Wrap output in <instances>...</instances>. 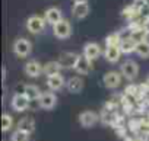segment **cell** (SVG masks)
I'll list each match as a JSON object with an SVG mask.
<instances>
[{"label": "cell", "instance_id": "cell-2", "mask_svg": "<svg viewBox=\"0 0 149 141\" xmlns=\"http://www.w3.org/2000/svg\"><path fill=\"white\" fill-rule=\"evenodd\" d=\"M32 51V44L29 39L26 38H18L15 42H13V52L21 57V58H25L31 54Z\"/></svg>", "mask_w": 149, "mask_h": 141}, {"label": "cell", "instance_id": "cell-28", "mask_svg": "<svg viewBox=\"0 0 149 141\" xmlns=\"http://www.w3.org/2000/svg\"><path fill=\"white\" fill-rule=\"evenodd\" d=\"M73 3H88V0H73Z\"/></svg>", "mask_w": 149, "mask_h": 141}, {"label": "cell", "instance_id": "cell-15", "mask_svg": "<svg viewBox=\"0 0 149 141\" xmlns=\"http://www.w3.org/2000/svg\"><path fill=\"white\" fill-rule=\"evenodd\" d=\"M66 87H67V90L70 93H79L84 89V79L79 77V76H73V77H70L67 80Z\"/></svg>", "mask_w": 149, "mask_h": 141}, {"label": "cell", "instance_id": "cell-7", "mask_svg": "<svg viewBox=\"0 0 149 141\" xmlns=\"http://www.w3.org/2000/svg\"><path fill=\"white\" fill-rule=\"evenodd\" d=\"M121 77H123L121 73H117V72H108V73L104 74V77H102V83H104V86L108 87V89H116V87H118V86L121 85Z\"/></svg>", "mask_w": 149, "mask_h": 141}, {"label": "cell", "instance_id": "cell-30", "mask_svg": "<svg viewBox=\"0 0 149 141\" xmlns=\"http://www.w3.org/2000/svg\"><path fill=\"white\" fill-rule=\"evenodd\" d=\"M148 141H149V140H148Z\"/></svg>", "mask_w": 149, "mask_h": 141}, {"label": "cell", "instance_id": "cell-1", "mask_svg": "<svg viewBox=\"0 0 149 141\" xmlns=\"http://www.w3.org/2000/svg\"><path fill=\"white\" fill-rule=\"evenodd\" d=\"M120 73L123 74L124 79H127L129 82H132V80H134V79L137 77V74H139V65H137V63L133 61V60H126V61L121 64V67H120Z\"/></svg>", "mask_w": 149, "mask_h": 141}, {"label": "cell", "instance_id": "cell-6", "mask_svg": "<svg viewBox=\"0 0 149 141\" xmlns=\"http://www.w3.org/2000/svg\"><path fill=\"white\" fill-rule=\"evenodd\" d=\"M100 121V116L94 111H84L79 113V124L84 128H91Z\"/></svg>", "mask_w": 149, "mask_h": 141}, {"label": "cell", "instance_id": "cell-3", "mask_svg": "<svg viewBox=\"0 0 149 141\" xmlns=\"http://www.w3.org/2000/svg\"><path fill=\"white\" fill-rule=\"evenodd\" d=\"M53 34L58 39H66L72 35V25L67 19H61L53 26Z\"/></svg>", "mask_w": 149, "mask_h": 141}, {"label": "cell", "instance_id": "cell-24", "mask_svg": "<svg viewBox=\"0 0 149 141\" xmlns=\"http://www.w3.org/2000/svg\"><path fill=\"white\" fill-rule=\"evenodd\" d=\"M121 36H120V34H111V35H108L107 38H105V47H113V45H120L121 44Z\"/></svg>", "mask_w": 149, "mask_h": 141}, {"label": "cell", "instance_id": "cell-25", "mask_svg": "<svg viewBox=\"0 0 149 141\" xmlns=\"http://www.w3.org/2000/svg\"><path fill=\"white\" fill-rule=\"evenodd\" d=\"M12 127H13V118L9 113H3V116H2V129H3V132H8Z\"/></svg>", "mask_w": 149, "mask_h": 141}, {"label": "cell", "instance_id": "cell-8", "mask_svg": "<svg viewBox=\"0 0 149 141\" xmlns=\"http://www.w3.org/2000/svg\"><path fill=\"white\" fill-rule=\"evenodd\" d=\"M25 74L28 77H38L44 73V65L40 63V61H35V60H31L25 64Z\"/></svg>", "mask_w": 149, "mask_h": 141}, {"label": "cell", "instance_id": "cell-18", "mask_svg": "<svg viewBox=\"0 0 149 141\" xmlns=\"http://www.w3.org/2000/svg\"><path fill=\"white\" fill-rule=\"evenodd\" d=\"M16 129H21V131H24V132L31 135L35 131V121L31 116H25V118L19 119V122L16 125Z\"/></svg>", "mask_w": 149, "mask_h": 141}, {"label": "cell", "instance_id": "cell-29", "mask_svg": "<svg viewBox=\"0 0 149 141\" xmlns=\"http://www.w3.org/2000/svg\"><path fill=\"white\" fill-rule=\"evenodd\" d=\"M3 80H6V68L3 67Z\"/></svg>", "mask_w": 149, "mask_h": 141}, {"label": "cell", "instance_id": "cell-11", "mask_svg": "<svg viewBox=\"0 0 149 141\" xmlns=\"http://www.w3.org/2000/svg\"><path fill=\"white\" fill-rule=\"evenodd\" d=\"M101 47L97 44V42H88L85 47H84V55L91 60V61H95L100 55H101Z\"/></svg>", "mask_w": 149, "mask_h": 141}, {"label": "cell", "instance_id": "cell-9", "mask_svg": "<svg viewBox=\"0 0 149 141\" xmlns=\"http://www.w3.org/2000/svg\"><path fill=\"white\" fill-rule=\"evenodd\" d=\"M56 103H57V98L53 92H42L41 98L38 99V106L42 109H47V111L53 109L56 106Z\"/></svg>", "mask_w": 149, "mask_h": 141}, {"label": "cell", "instance_id": "cell-4", "mask_svg": "<svg viewBox=\"0 0 149 141\" xmlns=\"http://www.w3.org/2000/svg\"><path fill=\"white\" fill-rule=\"evenodd\" d=\"M45 23H47L45 18H41V16H38V15H32V16H29L28 21H26V29H28L31 34H40V32L44 31Z\"/></svg>", "mask_w": 149, "mask_h": 141}, {"label": "cell", "instance_id": "cell-12", "mask_svg": "<svg viewBox=\"0 0 149 141\" xmlns=\"http://www.w3.org/2000/svg\"><path fill=\"white\" fill-rule=\"evenodd\" d=\"M74 70H76L81 76H86L92 70V61L88 60L85 55H79V60H78V64L74 67Z\"/></svg>", "mask_w": 149, "mask_h": 141}, {"label": "cell", "instance_id": "cell-14", "mask_svg": "<svg viewBox=\"0 0 149 141\" xmlns=\"http://www.w3.org/2000/svg\"><path fill=\"white\" fill-rule=\"evenodd\" d=\"M121 48L120 45H113V47H105V51H104V57L108 63H117L121 57Z\"/></svg>", "mask_w": 149, "mask_h": 141}, {"label": "cell", "instance_id": "cell-17", "mask_svg": "<svg viewBox=\"0 0 149 141\" xmlns=\"http://www.w3.org/2000/svg\"><path fill=\"white\" fill-rule=\"evenodd\" d=\"M47 86L50 90H60L64 86V77L61 73L58 74H53L47 77Z\"/></svg>", "mask_w": 149, "mask_h": 141}, {"label": "cell", "instance_id": "cell-26", "mask_svg": "<svg viewBox=\"0 0 149 141\" xmlns=\"http://www.w3.org/2000/svg\"><path fill=\"white\" fill-rule=\"evenodd\" d=\"M10 141H29V134L21 131V129H16L12 137H10Z\"/></svg>", "mask_w": 149, "mask_h": 141}, {"label": "cell", "instance_id": "cell-16", "mask_svg": "<svg viewBox=\"0 0 149 141\" xmlns=\"http://www.w3.org/2000/svg\"><path fill=\"white\" fill-rule=\"evenodd\" d=\"M89 13V5L88 3H74L72 8V15L74 19H84Z\"/></svg>", "mask_w": 149, "mask_h": 141}, {"label": "cell", "instance_id": "cell-13", "mask_svg": "<svg viewBox=\"0 0 149 141\" xmlns=\"http://www.w3.org/2000/svg\"><path fill=\"white\" fill-rule=\"evenodd\" d=\"M44 18H45L47 23H50L51 26H54L57 22H60V21L63 19V15H61V10H60L58 8L53 6V8H50V9H47V10H45Z\"/></svg>", "mask_w": 149, "mask_h": 141}, {"label": "cell", "instance_id": "cell-5", "mask_svg": "<svg viewBox=\"0 0 149 141\" xmlns=\"http://www.w3.org/2000/svg\"><path fill=\"white\" fill-rule=\"evenodd\" d=\"M12 108L16 111V112H24L29 108L31 105V100L26 98L25 93H15V96L12 98V102H10Z\"/></svg>", "mask_w": 149, "mask_h": 141}, {"label": "cell", "instance_id": "cell-23", "mask_svg": "<svg viewBox=\"0 0 149 141\" xmlns=\"http://www.w3.org/2000/svg\"><path fill=\"white\" fill-rule=\"evenodd\" d=\"M140 58H148L149 57V41H143V42H139L137 47H136V51H134Z\"/></svg>", "mask_w": 149, "mask_h": 141}, {"label": "cell", "instance_id": "cell-22", "mask_svg": "<svg viewBox=\"0 0 149 141\" xmlns=\"http://www.w3.org/2000/svg\"><path fill=\"white\" fill-rule=\"evenodd\" d=\"M130 38L134 41V42H143V41H146V38H148V34L145 32V29L139 25L136 29H132L130 31Z\"/></svg>", "mask_w": 149, "mask_h": 141}, {"label": "cell", "instance_id": "cell-19", "mask_svg": "<svg viewBox=\"0 0 149 141\" xmlns=\"http://www.w3.org/2000/svg\"><path fill=\"white\" fill-rule=\"evenodd\" d=\"M24 93L26 95V98L31 102L38 100L41 98V95H42V92L40 90V87L35 86V85H26V86H24Z\"/></svg>", "mask_w": 149, "mask_h": 141}, {"label": "cell", "instance_id": "cell-10", "mask_svg": "<svg viewBox=\"0 0 149 141\" xmlns=\"http://www.w3.org/2000/svg\"><path fill=\"white\" fill-rule=\"evenodd\" d=\"M79 55L74 54V52H64L60 55V58L57 60L61 65V68H74L78 64Z\"/></svg>", "mask_w": 149, "mask_h": 141}, {"label": "cell", "instance_id": "cell-27", "mask_svg": "<svg viewBox=\"0 0 149 141\" xmlns=\"http://www.w3.org/2000/svg\"><path fill=\"white\" fill-rule=\"evenodd\" d=\"M142 28L145 29V32L149 35V19H145L143 22H142Z\"/></svg>", "mask_w": 149, "mask_h": 141}, {"label": "cell", "instance_id": "cell-21", "mask_svg": "<svg viewBox=\"0 0 149 141\" xmlns=\"http://www.w3.org/2000/svg\"><path fill=\"white\" fill-rule=\"evenodd\" d=\"M61 70V65L58 61H48L45 65H44V74L48 77V76H53V74H58Z\"/></svg>", "mask_w": 149, "mask_h": 141}, {"label": "cell", "instance_id": "cell-20", "mask_svg": "<svg viewBox=\"0 0 149 141\" xmlns=\"http://www.w3.org/2000/svg\"><path fill=\"white\" fill-rule=\"evenodd\" d=\"M136 47H137V42H134L130 35L127 38H123L121 39V44H120V48H121V52L123 54H130V52H134L136 51Z\"/></svg>", "mask_w": 149, "mask_h": 141}]
</instances>
